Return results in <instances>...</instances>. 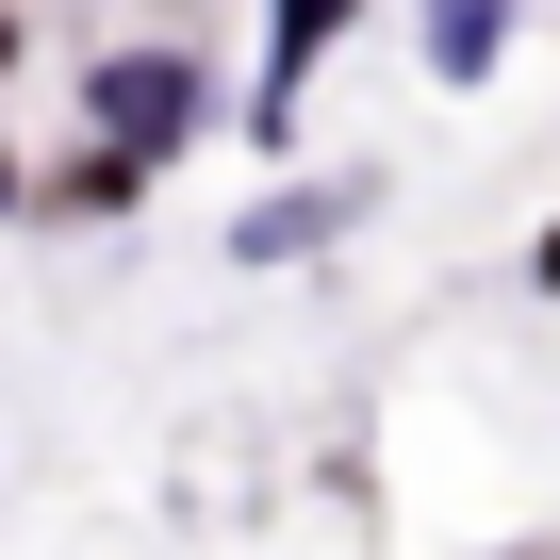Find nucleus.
Wrapping results in <instances>:
<instances>
[{
	"instance_id": "nucleus-1",
	"label": "nucleus",
	"mask_w": 560,
	"mask_h": 560,
	"mask_svg": "<svg viewBox=\"0 0 560 560\" xmlns=\"http://www.w3.org/2000/svg\"><path fill=\"white\" fill-rule=\"evenodd\" d=\"M182 116H198V67H182V50H132V67H100V149L165 165V149H182Z\"/></svg>"
},
{
	"instance_id": "nucleus-2",
	"label": "nucleus",
	"mask_w": 560,
	"mask_h": 560,
	"mask_svg": "<svg viewBox=\"0 0 560 560\" xmlns=\"http://www.w3.org/2000/svg\"><path fill=\"white\" fill-rule=\"evenodd\" d=\"M330 18H347V0H280V67H264V116H280V100L314 83V50H330Z\"/></svg>"
},
{
	"instance_id": "nucleus-3",
	"label": "nucleus",
	"mask_w": 560,
	"mask_h": 560,
	"mask_svg": "<svg viewBox=\"0 0 560 560\" xmlns=\"http://www.w3.org/2000/svg\"><path fill=\"white\" fill-rule=\"evenodd\" d=\"M429 67H494V0H445V18H429Z\"/></svg>"
},
{
	"instance_id": "nucleus-4",
	"label": "nucleus",
	"mask_w": 560,
	"mask_h": 560,
	"mask_svg": "<svg viewBox=\"0 0 560 560\" xmlns=\"http://www.w3.org/2000/svg\"><path fill=\"white\" fill-rule=\"evenodd\" d=\"M0 198H18V149H0Z\"/></svg>"
},
{
	"instance_id": "nucleus-5",
	"label": "nucleus",
	"mask_w": 560,
	"mask_h": 560,
	"mask_svg": "<svg viewBox=\"0 0 560 560\" xmlns=\"http://www.w3.org/2000/svg\"><path fill=\"white\" fill-rule=\"evenodd\" d=\"M544 280H560V247H544Z\"/></svg>"
}]
</instances>
